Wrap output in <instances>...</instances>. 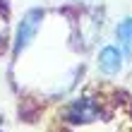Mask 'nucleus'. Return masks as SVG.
Instances as JSON below:
<instances>
[{
    "instance_id": "nucleus-1",
    "label": "nucleus",
    "mask_w": 132,
    "mask_h": 132,
    "mask_svg": "<svg viewBox=\"0 0 132 132\" xmlns=\"http://www.w3.org/2000/svg\"><path fill=\"white\" fill-rule=\"evenodd\" d=\"M41 22H43V12L41 10H29L24 17H22L19 27H17V34H14V53H17V55L34 41L36 31L41 29Z\"/></svg>"
},
{
    "instance_id": "nucleus-2",
    "label": "nucleus",
    "mask_w": 132,
    "mask_h": 132,
    "mask_svg": "<svg viewBox=\"0 0 132 132\" xmlns=\"http://www.w3.org/2000/svg\"><path fill=\"white\" fill-rule=\"evenodd\" d=\"M67 120L72 122H94L101 118V103L94 96H82V98H75L72 103L67 106Z\"/></svg>"
},
{
    "instance_id": "nucleus-3",
    "label": "nucleus",
    "mask_w": 132,
    "mask_h": 132,
    "mask_svg": "<svg viewBox=\"0 0 132 132\" xmlns=\"http://www.w3.org/2000/svg\"><path fill=\"white\" fill-rule=\"evenodd\" d=\"M98 70L103 75H118L122 70V51L115 46H106L98 53Z\"/></svg>"
},
{
    "instance_id": "nucleus-4",
    "label": "nucleus",
    "mask_w": 132,
    "mask_h": 132,
    "mask_svg": "<svg viewBox=\"0 0 132 132\" xmlns=\"http://www.w3.org/2000/svg\"><path fill=\"white\" fill-rule=\"evenodd\" d=\"M115 36H118V43H120L122 53L127 58H132V17H125L115 27Z\"/></svg>"
},
{
    "instance_id": "nucleus-5",
    "label": "nucleus",
    "mask_w": 132,
    "mask_h": 132,
    "mask_svg": "<svg viewBox=\"0 0 132 132\" xmlns=\"http://www.w3.org/2000/svg\"><path fill=\"white\" fill-rule=\"evenodd\" d=\"M5 36H7V22L5 17H0V51L5 48Z\"/></svg>"
}]
</instances>
